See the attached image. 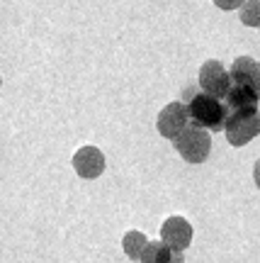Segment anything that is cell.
Segmentation results:
<instances>
[{
  "label": "cell",
  "mask_w": 260,
  "mask_h": 263,
  "mask_svg": "<svg viewBox=\"0 0 260 263\" xmlns=\"http://www.w3.org/2000/svg\"><path fill=\"white\" fill-rule=\"evenodd\" d=\"M185 110L190 124L207 132H224V122H226V115H229L224 100L199 90V93H192V98L185 103Z\"/></svg>",
  "instance_id": "6da1fadb"
},
{
  "label": "cell",
  "mask_w": 260,
  "mask_h": 263,
  "mask_svg": "<svg viewBox=\"0 0 260 263\" xmlns=\"http://www.w3.org/2000/svg\"><path fill=\"white\" fill-rule=\"evenodd\" d=\"M224 134L231 146H246L260 134V110L258 107H246V110H229Z\"/></svg>",
  "instance_id": "7a4b0ae2"
},
{
  "label": "cell",
  "mask_w": 260,
  "mask_h": 263,
  "mask_svg": "<svg viewBox=\"0 0 260 263\" xmlns=\"http://www.w3.org/2000/svg\"><path fill=\"white\" fill-rule=\"evenodd\" d=\"M173 144H175L177 154L187 163H205L209 151H212V137H209V132L199 129L195 124H187L185 129L173 139Z\"/></svg>",
  "instance_id": "3957f363"
},
{
  "label": "cell",
  "mask_w": 260,
  "mask_h": 263,
  "mask_svg": "<svg viewBox=\"0 0 260 263\" xmlns=\"http://www.w3.org/2000/svg\"><path fill=\"white\" fill-rule=\"evenodd\" d=\"M199 88H202V93L224 100V95L229 93V88H231V76L224 68L222 61L212 59V61L202 64V68H199Z\"/></svg>",
  "instance_id": "277c9868"
},
{
  "label": "cell",
  "mask_w": 260,
  "mask_h": 263,
  "mask_svg": "<svg viewBox=\"0 0 260 263\" xmlns=\"http://www.w3.org/2000/svg\"><path fill=\"white\" fill-rule=\"evenodd\" d=\"M187 124H190V120H187L185 103H180V100L166 105V107L158 112V120H156L158 134H161V137H166V139H170V141L175 139Z\"/></svg>",
  "instance_id": "5b68a950"
},
{
  "label": "cell",
  "mask_w": 260,
  "mask_h": 263,
  "mask_svg": "<svg viewBox=\"0 0 260 263\" xmlns=\"http://www.w3.org/2000/svg\"><path fill=\"white\" fill-rule=\"evenodd\" d=\"M192 224L187 222L185 217H168L163 227H161V241H166L170 249H175V251H185L187 246L192 244Z\"/></svg>",
  "instance_id": "8992f818"
},
{
  "label": "cell",
  "mask_w": 260,
  "mask_h": 263,
  "mask_svg": "<svg viewBox=\"0 0 260 263\" xmlns=\"http://www.w3.org/2000/svg\"><path fill=\"white\" fill-rule=\"evenodd\" d=\"M231 83H238L243 88H248L255 98L260 100V64L251 57H238L231 64Z\"/></svg>",
  "instance_id": "52a82bcc"
},
{
  "label": "cell",
  "mask_w": 260,
  "mask_h": 263,
  "mask_svg": "<svg viewBox=\"0 0 260 263\" xmlns=\"http://www.w3.org/2000/svg\"><path fill=\"white\" fill-rule=\"evenodd\" d=\"M73 168L85 180H95L105 171V154L97 146H81L73 154Z\"/></svg>",
  "instance_id": "ba28073f"
},
{
  "label": "cell",
  "mask_w": 260,
  "mask_h": 263,
  "mask_svg": "<svg viewBox=\"0 0 260 263\" xmlns=\"http://www.w3.org/2000/svg\"><path fill=\"white\" fill-rule=\"evenodd\" d=\"M258 98L248 90V88H243L238 83H231L229 88V93L224 95V105H226V110H246V107H258Z\"/></svg>",
  "instance_id": "9c48e42d"
},
{
  "label": "cell",
  "mask_w": 260,
  "mask_h": 263,
  "mask_svg": "<svg viewBox=\"0 0 260 263\" xmlns=\"http://www.w3.org/2000/svg\"><path fill=\"white\" fill-rule=\"evenodd\" d=\"M173 251L175 249H170L166 241H149L146 249H144V254H141L139 263H170Z\"/></svg>",
  "instance_id": "30bf717a"
},
{
  "label": "cell",
  "mask_w": 260,
  "mask_h": 263,
  "mask_svg": "<svg viewBox=\"0 0 260 263\" xmlns=\"http://www.w3.org/2000/svg\"><path fill=\"white\" fill-rule=\"evenodd\" d=\"M146 244H149L146 234H141V232H136V229L127 232L124 239H122V249H124L127 258H131V261H139L141 254H144V249H146Z\"/></svg>",
  "instance_id": "8fae6325"
},
{
  "label": "cell",
  "mask_w": 260,
  "mask_h": 263,
  "mask_svg": "<svg viewBox=\"0 0 260 263\" xmlns=\"http://www.w3.org/2000/svg\"><path fill=\"white\" fill-rule=\"evenodd\" d=\"M238 10H241V22L246 27H260V0H243Z\"/></svg>",
  "instance_id": "7c38bea8"
},
{
  "label": "cell",
  "mask_w": 260,
  "mask_h": 263,
  "mask_svg": "<svg viewBox=\"0 0 260 263\" xmlns=\"http://www.w3.org/2000/svg\"><path fill=\"white\" fill-rule=\"evenodd\" d=\"M214 5H216L219 10H226V12H229V10H238V8H241L243 0H214Z\"/></svg>",
  "instance_id": "4fadbf2b"
},
{
  "label": "cell",
  "mask_w": 260,
  "mask_h": 263,
  "mask_svg": "<svg viewBox=\"0 0 260 263\" xmlns=\"http://www.w3.org/2000/svg\"><path fill=\"white\" fill-rule=\"evenodd\" d=\"M253 180H255V185L260 188V161H255V166H253Z\"/></svg>",
  "instance_id": "5bb4252c"
},
{
  "label": "cell",
  "mask_w": 260,
  "mask_h": 263,
  "mask_svg": "<svg viewBox=\"0 0 260 263\" xmlns=\"http://www.w3.org/2000/svg\"><path fill=\"white\" fill-rule=\"evenodd\" d=\"M170 263H185V258H183V251H173V258H170Z\"/></svg>",
  "instance_id": "9a60e30c"
},
{
  "label": "cell",
  "mask_w": 260,
  "mask_h": 263,
  "mask_svg": "<svg viewBox=\"0 0 260 263\" xmlns=\"http://www.w3.org/2000/svg\"><path fill=\"white\" fill-rule=\"evenodd\" d=\"M0 85H3V76H0Z\"/></svg>",
  "instance_id": "2e32d148"
}]
</instances>
